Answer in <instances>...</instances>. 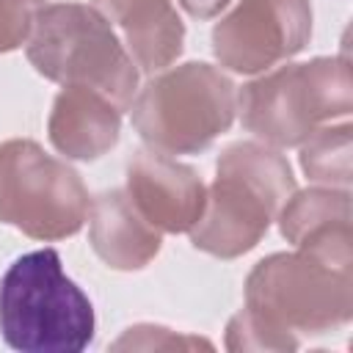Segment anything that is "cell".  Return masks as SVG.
Segmentation results:
<instances>
[{"instance_id":"obj_1","label":"cell","mask_w":353,"mask_h":353,"mask_svg":"<svg viewBox=\"0 0 353 353\" xmlns=\"http://www.w3.org/2000/svg\"><path fill=\"white\" fill-rule=\"evenodd\" d=\"M295 193L290 163L270 146L234 143L218 157L204 210L190 226V243L212 256L234 259L251 251Z\"/></svg>"},{"instance_id":"obj_2","label":"cell","mask_w":353,"mask_h":353,"mask_svg":"<svg viewBox=\"0 0 353 353\" xmlns=\"http://www.w3.org/2000/svg\"><path fill=\"white\" fill-rule=\"evenodd\" d=\"M0 334L25 353H80L94 339V306L63 273L55 248L8 265L0 281Z\"/></svg>"},{"instance_id":"obj_3","label":"cell","mask_w":353,"mask_h":353,"mask_svg":"<svg viewBox=\"0 0 353 353\" xmlns=\"http://www.w3.org/2000/svg\"><path fill=\"white\" fill-rule=\"evenodd\" d=\"M28 61L47 80L91 88L119 110L138 94V66L94 6L44 3L28 36Z\"/></svg>"},{"instance_id":"obj_4","label":"cell","mask_w":353,"mask_h":353,"mask_svg":"<svg viewBox=\"0 0 353 353\" xmlns=\"http://www.w3.org/2000/svg\"><path fill=\"white\" fill-rule=\"evenodd\" d=\"M130 108L135 130L152 149L193 154L229 130L237 91L221 69L190 61L149 80Z\"/></svg>"},{"instance_id":"obj_5","label":"cell","mask_w":353,"mask_h":353,"mask_svg":"<svg viewBox=\"0 0 353 353\" xmlns=\"http://www.w3.org/2000/svg\"><path fill=\"white\" fill-rule=\"evenodd\" d=\"M243 127L270 146H301L320 124L350 113V66L345 58L287 63L237 94Z\"/></svg>"},{"instance_id":"obj_6","label":"cell","mask_w":353,"mask_h":353,"mask_svg":"<svg viewBox=\"0 0 353 353\" xmlns=\"http://www.w3.org/2000/svg\"><path fill=\"white\" fill-rule=\"evenodd\" d=\"M245 309L268 325L298 334H325L353 314L350 265L298 248L254 265L245 279Z\"/></svg>"},{"instance_id":"obj_7","label":"cell","mask_w":353,"mask_h":353,"mask_svg":"<svg viewBox=\"0 0 353 353\" xmlns=\"http://www.w3.org/2000/svg\"><path fill=\"white\" fill-rule=\"evenodd\" d=\"M88 190L74 168L33 141L0 143V221L36 240H61L88 221Z\"/></svg>"},{"instance_id":"obj_8","label":"cell","mask_w":353,"mask_h":353,"mask_svg":"<svg viewBox=\"0 0 353 353\" xmlns=\"http://www.w3.org/2000/svg\"><path fill=\"white\" fill-rule=\"evenodd\" d=\"M312 36L309 0H243L212 30L221 66L256 74L306 47Z\"/></svg>"},{"instance_id":"obj_9","label":"cell","mask_w":353,"mask_h":353,"mask_svg":"<svg viewBox=\"0 0 353 353\" xmlns=\"http://www.w3.org/2000/svg\"><path fill=\"white\" fill-rule=\"evenodd\" d=\"M127 196L154 229L190 232L204 210L207 188L190 165L152 149L130 160Z\"/></svg>"},{"instance_id":"obj_10","label":"cell","mask_w":353,"mask_h":353,"mask_svg":"<svg viewBox=\"0 0 353 353\" xmlns=\"http://www.w3.org/2000/svg\"><path fill=\"white\" fill-rule=\"evenodd\" d=\"M52 146L72 160H97L119 141L121 110L102 94L63 85L47 121Z\"/></svg>"},{"instance_id":"obj_11","label":"cell","mask_w":353,"mask_h":353,"mask_svg":"<svg viewBox=\"0 0 353 353\" xmlns=\"http://www.w3.org/2000/svg\"><path fill=\"white\" fill-rule=\"evenodd\" d=\"M88 237L97 256L113 270H141L160 251V229L138 212L127 190H108L91 201Z\"/></svg>"},{"instance_id":"obj_12","label":"cell","mask_w":353,"mask_h":353,"mask_svg":"<svg viewBox=\"0 0 353 353\" xmlns=\"http://www.w3.org/2000/svg\"><path fill=\"white\" fill-rule=\"evenodd\" d=\"M94 8L121 28L130 58L143 72H160L182 52L185 25L171 0H94Z\"/></svg>"},{"instance_id":"obj_13","label":"cell","mask_w":353,"mask_h":353,"mask_svg":"<svg viewBox=\"0 0 353 353\" xmlns=\"http://www.w3.org/2000/svg\"><path fill=\"white\" fill-rule=\"evenodd\" d=\"M279 226L287 243L298 245L309 234L331 229V226H350V193L347 188H312L292 193L287 204L279 210Z\"/></svg>"},{"instance_id":"obj_14","label":"cell","mask_w":353,"mask_h":353,"mask_svg":"<svg viewBox=\"0 0 353 353\" xmlns=\"http://www.w3.org/2000/svg\"><path fill=\"white\" fill-rule=\"evenodd\" d=\"M301 165L309 179L331 188H347L350 182V127H317L301 143Z\"/></svg>"},{"instance_id":"obj_15","label":"cell","mask_w":353,"mask_h":353,"mask_svg":"<svg viewBox=\"0 0 353 353\" xmlns=\"http://www.w3.org/2000/svg\"><path fill=\"white\" fill-rule=\"evenodd\" d=\"M226 347L229 350H295L298 336L268 325L248 309H240L226 325Z\"/></svg>"},{"instance_id":"obj_16","label":"cell","mask_w":353,"mask_h":353,"mask_svg":"<svg viewBox=\"0 0 353 353\" xmlns=\"http://www.w3.org/2000/svg\"><path fill=\"white\" fill-rule=\"evenodd\" d=\"M113 350H182V347H212V342L190 334H176L163 325H132L113 345Z\"/></svg>"},{"instance_id":"obj_17","label":"cell","mask_w":353,"mask_h":353,"mask_svg":"<svg viewBox=\"0 0 353 353\" xmlns=\"http://www.w3.org/2000/svg\"><path fill=\"white\" fill-rule=\"evenodd\" d=\"M41 6L44 0H0V52L17 50L28 41Z\"/></svg>"},{"instance_id":"obj_18","label":"cell","mask_w":353,"mask_h":353,"mask_svg":"<svg viewBox=\"0 0 353 353\" xmlns=\"http://www.w3.org/2000/svg\"><path fill=\"white\" fill-rule=\"evenodd\" d=\"M190 17H199V19H210L215 17L229 0H176Z\"/></svg>"}]
</instances>
